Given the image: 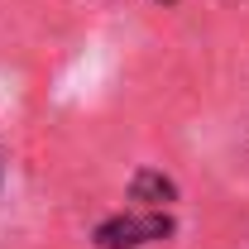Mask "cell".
<instances>
[{
  "instance_id": "6da1fadb",
  "label": "cell",
  "mask_w": 249,
  "mask_h": 249,
  "mask_svg": "<svg viewBox=\"0 0 249 249\" xmlns=\"http://www.w3.org/2000/svg\"><path fill=\"white\" fill-rule=\"evenodd\" d=\"M168 235V220L163 216H144V220H106L101 225V245L106 249H134V245H144V240H163Z\"/></svg>"
}]
</instances>
